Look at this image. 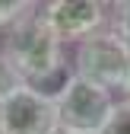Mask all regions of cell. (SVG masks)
Here are the masks:
<instances>
[{
    "mask_svg": "<svg viewBox=\"0 0 130 134\" xmlns=\"http://www.w3.org/2000/svg\"><path fill=\"white\" fill-rule=\"evenodd\" d=\"M0 54L10 61V67L22 77L29 90H35L51 102L73 80L70 58L63 51L60 38L48 29L38 3L32 13H25L16 26H10L0 35Z\"/></svg>",
    "mask_w": 130,
    "mask_h": 134,
    "instance_id": "6da1fadb",
    "label": "cell"
},
{
    "mask_svg": "<svg viewBox=\"0 0 130 134\" xmlns=\"http://www.w3.org/2000/svg\"><path fill=\"white\" fill-rule=\"evenodd\" d=\"M70 67H73V77L114 93V90H124L130 77V48L111 29H102L73 45Z\"/></svg>",
    "mask_w": 130,
    "mask_h": 134,
    "instance_id": "7a4b0ae2",
    "label": "cell"
},
{
    "mask_svg": "<svg viewBox=\"0 0 130 134\" xmlns=\"http://www.w3.org/2000/svg\"><path fill=\"white\" fill-rule=\"evenodd\" d=\"M111 109H114V96L79 77H73L63 86V93L54 99L57 125L67 131H79V134H99Z\"/></svg>",
    "mask_w": 130,
    "mask_h": 134,
    "instance_id": "3957f363",
    "label": "cell"
},
{
    "mask_svg": "<svg viewBox=\"0 0 130 134\" xmlns=\"http://www.w3.org/2000/svg\"><path fill=\"white\" fill-rule=\"evenodd\" d=\"M48 29L60 38V45H76L95 32L108 29L111 19V3L102 0H51L38 3Z\"/></svg>",
    "mask_w": 130,
    "mask_h": 134,
    "instance_id": "277c9868",
    "label": "cell"
},
{
    "mask_svg": "<svg viewBox=\"0 0 130 134\" xmlns=\"http://www.w3.org/2000/svg\"><path fill=\"white\" fill-rule=\"evenodd\" d=\"M54 128V102L29 86H19L0 102V134H51Z\"/></svg>",
    "mask_w": 130,
    "mask_h": 134,
    "instance_id": "5b68a950",
    "label": "cell"
},
{
    "mask_svg": "<svg viewBox=\"0 0 130 134\" xmlns=\"http://www.w3.org/2000/svg\"><path fill=\"white\" fill-rule=\"evenodd\" d=\"M108 29L130 48V0H121V3H111V19Z\"/></svg>",
    "mask_w": 130,
    "mask_h": 134,
    "instance_id": "8992f818",
    "label": "cell"
},
{
    "mask_svg": "<svg viewBox=\"0 0 130 134\" xmlns=\"http://www.w3.org/2000/svg\"><path fill=\"white\" fill-rule=\"evenodd\" d=\"M32 10H35V3H29V0H0V35Z\"/></svg>",
    "mask_w": 130,
    "mask_h": 134,
    "instance_id": "52a82bcc",
    "label": "cell"
},
{
    "mask_svg": "<svg viewBox=\"0 0 130 134\" xmlns=\"http://www.w3.org/2000/svg\"><path fill=\"white\" fill-rule=\"evenodd\" d=\"M99 134H130V102H114V109H111L108 121L102 125Z\"/></svg>",
    "mask_w": 130,
    "mask_h": 134,
    "instance_id": "ba28073f",
    "label": "cell"
},
{
    "mask_svg": "<svg viewBox=\"0 0 130 134\" xmlns=\"http://www.w3.org/2000/svg\"><path fill=\"white\" fill-rule=\"evenodd\" d=\"M19 86H25V83H22V77L10 67V61H6L3 54H0V102H3L10 93H16Z\"/></svg>",
    "mask_w": 130,
    "mask_h": 134,
    "instance_id": "9c48e42d",
    "label": "cell"
},
{
    "mask_svg": "<svg viewBox=\"0 0 130 134\" xmlns=\"http://www.w3.org/2000/svg\"><path fill=\"white\" fill-rule=\"evenodd\" d=\"M121 93H124V102H130V77H127V83H124V90H121Z\"/></svg>",
    "mask_w": 130,
    "mask_h": 134,
    "instance_id": "30bf717a",
    "label": "cell"
},
{
    "mask_svg": "<svg viewBox=\"0 0 130 134\" xmlns=\"http://www.w3.org/2000/svg\"><path fill=\"white\" fill-rule=\"evenodd\" d=\"M51 134H79V131H67V128H60V125H57V128H54Z\"/></svg>",
    "mask_w": 130,
    "mask_h": 134,
    "instance_id": "8fae6325",
    "label": "cell"
}]
</instances>
